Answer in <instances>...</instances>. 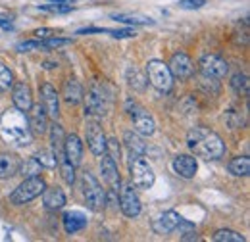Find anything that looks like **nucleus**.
Here are the masks:
<instances>
[{"instance_id":"nucleus-1","label":"nucleus","mask_w":250,"mask_h":242,"mask_svg":"<svg viewBox=\"0 0 250 242\" xmlns=\"http://www.w3.org/2000/svg\"><path fill=\"white\" fill-rule=\"evenodd\" d=\"M0 137L4 142L12 146H27L33 142V133L29 129V120L25 112L14 108H8L0 116Z\"/></svg>"},{"instance_id":"nucleus-2","label":"nucleus","mask_w":250,"mask_h":242,"mask_svg":"<svg viewBox=\"0 0 250 242\" xmlns=\"http://www.w3.org/2000/svg\"><path fill=\"white\" fill-rule=\"evenodd\" d=\"M187 146L194 156L204 160H219L225 154V144L218 133L206 127H194L187 135Z\"/></svg>"},{"instance_id":"nucleus-3","label":"nucleus","mask_w":250,"mask_h":242,"mask_svg":"<svg viewBox=\"0 0 250 242\" xmlns=\"http://www.w3.org/2000/svg\"><path fill=\"white\" fill-rule=\"evenodd\" d=\"M83 100H85V112L93 118H100L106 116L112 106V91L104 85L94 83L87 92V96H83Z\"/></svg>"},{"instance_id":"nucleus-4","label":"nucleus","mask_w":250,"mask_h":242,"mask_svg":"<svg viewBox=\"0 0 250 242\" xmlns=\"http://www.w3.org/2000/svg\"><path fill=\"white\" fill-rule=\"evenodd\" d=\"M81 192H83V198H85V204L89 206V210H93V212H102L104 210L106 192L91 171H85L81 175Z\"/></svg>"},{"instance_id":"nucleus-5","label":"nucleus","mask_w":250,"mask_h":242,"mask_svg":"<svg viewBox=\"0 0 250 242\" xmlns=\"http://www.w3.org/2000/svg\"><path fill=\"white\" fill-rule=\"evenodd\" d=\"M129 171H131L133 184L139 186V188H150L156 181V175H154L152 167L148 165V161L141 154H131Z\"/></svg>"},{"instance_id":"nucleus-6","label":"nucleus","mask_w":250,"mask_h":242,"mask_svg":"<svg viewBox=\"0 0 250 242\" xmlns=\"http://www.w3.org/2000/svg\"><path fill=\"white\" fill-rule=\"evenodd\" d=\"M146 81H150V85L160 92H169L173 87V75L167 63L160 60H150L146 63Z\"/></svg>"},{"instance_id":"nucleus-7","label":"nucleus","mask_w":250,"mask_h":242,"mask_svg":"<svg viewBox=\"0 0 250 242\" xmlns=\"http://www.w3.org/2000/svg\"><path fill=\"white\" fill-rule=\"evenodd\" d=\"M46 188V182L42 177H27V179H23V182L10 194V200H12V204H27V202H31L35 200L37 196H41L42 194V190Z\"/></svg>"},{"instance_id":"nucleus-8","label":"nucleus","mask_w":250,"mask_h":242,"mask_svg":"<svg viewBox=\"0 0 250 242\" xmlns=\"http://www.w3.org/2000/svg\"><path fill=\"white\" fill-rule=\"evenodd\" d=\"M127 112H129V116H131V120H133V125H135V131H137L139 135L150 137V135L156 131L154 118H152L145 108H141L139 104L133 102V106H131V102H127Z\"/></svg>"},{"instance_id":"nucleus-9","label":"nucleus","mask_w":250,"mask_h":242,"mask_svg":"<svg viewBox=\"0 0 250 242\" xmlns=\"http://www.w3.org/2000/svg\"><path fill=\"white\" fill-rule=\"evenodd\" d=\"M120 208L127 217H137L141 213V200L135 190L133 182H124L120 184Z\"/></svg>"},{"instance_id":"nucleus-10","label":"nucleus","mask_w":250,"mask_h":242,"mask_svg":"<svg viewBox=\"0 0 250 242\" xmlns=\"http://www.w3.org/2000/svg\"><path fill=\"white\" fill-rule=\"evenodd\" d=\"M85 133H87V144L94 156H102L106 152V135L100 127V123L96 120H87L85 125Z\"/></svg>"},{"instance_id":"nucleus-11","label":"nucleus","mask_w":250,"mask_h":242,"mask_svg":"<svg viewBox=\"0 0 250 242\" xmlns=\"http://www.w3.org/2000/svg\"><path fill=\"white\" fill-rule=\"evenodd\" d=\"M200 71L202 75H210V77H216V79H221L227 75L229 71V65L223 58H219L216 54H204L200 58Z\"/></svg>"},{"instance_id":"nucleus-12","label":"nucleus","mask_w":250,"mask_h":242,"mask_svg":"<svg viewBox=\"0 0 250 242\" xmlns=\"http://www.w3.org/2000/svg\"><path fill=\"white\" fill-rule=\"evenodd\" d=\"M167 67H169L171 75H173L175 79H179V81H185V79H188V77L194 73L192 61H190V58H188L187 54H183V52L173 54L169 63H167Z\"/></svg>"},{"instance_id":"nucleus-13","label":"nucleus","mask_w":250,"mask_h":242,"mask_svg":"<svg viewBox=\"0 0 250 242\" xmlns=\"http://www.w3.org/2000/svg\"><path fill=\"white\" fill-rule=\"evenodd\" d=\"M100 173H102V179L106 181V184L110 186V190H120V171H118V161H114L108 154H102V160H100Z\"/></svg>"},{"instance_id":"nucleus-14","label":"nucleus","mask_w":250,"mask_h":242,"mask_svg":"<svg viewBox=\"0 0 250 242\" xmlns=\"http://www.w3.org/2000/svg\"><path fill=\"white\" fill-rule=\"evenodd\" d=\"M41 100H42V108L48 114V118L58 120V116H60V98H58V92L52 85L46 83V85L41 87Z\"/></svg>"},{"instance_id":"nucleus-15","label":"nucleus","mask_w":250,"mask_h":242,"mask_svg":"<svg viewBox=\"0 0 250 242\" xmlns=\"http://www.w3.org/2000/svg\"><path fill=\"white\" fill-rule=\"evenodd\" d=\"M173 171L183 177V179H192L198 171V163H196V158L190 156V154H179L173 158Z\"/></svg>"},{"instance_id":"nucleus-16","label":"nucleus","mask_w":250,"mask_h":242,"mask_svg":"<svg viewBox=\"0 0 250 242\" xmlns=\"http://www.w3.org/2000/svg\"><path fill=\"white\" fill-rule=\"evenodd\" d=\"M29 129L33 135H44L48 131V114L44 112L42 104H33L29 108Z\"/></svg>"},{"instance_id":"nucleus-17","label":"nucleus","mask_w":250,"mask_h":242,"mask_svg":"<svg viewBox=\"0 0 250 242\" xmlns=\"http://www.w3.org/2000/svg\"><path fill=\"white\" fill-rule=\"evenodd\" d=\"M62 152H63V156L67 158L69 163H73L75 167L81 165V161H83V144H81V141H79L77 135H67V137L63 139Z\"/></svg>"},{"instance_id":"nucleus-18","label":"nucleus","mask_w":250,"mask_h":242,"mask_svg":"<svg viewBox=\"0 0 250 242\" xmlns=\"http://www.w3.org/2000/svg\"><path fill=\"white\" fill-rule=\"evenodd\" d=\"M183 217L179 215L177 212H164L156 221L152 223V229L156 235H169V233H175L179 221Z\"/></svg>"},{"instance_id":"nucleus-19","label":"nucleus","mask_w":250,"mask_h":242,"mask_svg":"<svg viewBox=\"0 0 250 242\" xmlns=\"http://www.w3.org/2000/svg\"><path fill=\"white\" fill-rule=\"evenodd\" d=\"M12 100H14V106L21 112H29V108L33 106V94L31 87L27 83H18L12 91Z\"/></svg>"},{"instance_id":"nucleus-20","label":"nucleus","mask_w":250,"mask_h":242,"mask_svg":"<svg viewBox=\"0 0 250 242\" xmlns=\"http://www.w3.org/2000/svg\"><path fill=\"white\" fill-rule=\"evenodd\" d=\"M42 204L46 210L50 212H56V210H62L65 206V194H63L62 188L58 186H52V188H44L42 190Z\"/></svg>"},{"instance_id":"nucleus-21","label":"nucleus","mask_w":250,"mask_h":242,"mask_svg":"<svg viewBox=\"0 0 250 242\" xmlns=\"http://www.w3.org/2000/svg\"><path fill=\"white\" fill-rule=\"evenodd\" d=\"M63 231L67 235H75L79 231H83L87 227V215L77 210H71V212L63 213Z\"/></svg>"},{"instance_id":"nucleus-22","label":"nucleus","mask_w":250,"mask_h":242,"mask_svg":"<svg viewBox=\"0 0 250 242\" xmlns=\"http://www.w3.org/2000/svg\"><path fill=\"white\" fill-rule=\"evenodd\" d=\"M62 96L67 104H79L83 100V96H85V91H83V87H81V83L77 79H67L63 83Z\"/></svg>"},{"instance_id":"nucleus-23","label":"nucleus","mask_w":250,"mask_h":242,"mask_svg":"<svg viewBox=\"0 0 250 242\" xmlns=\"http://www.w3.org/2000/svg\"><path fill=\"white\" fill-rule=\"evenodd\" d=\"M20 158L16 154H0V179H10L18 173Z\"/></svg>"},{"instance_id":"nucleus-24","label":"nucleus","mask_w":250,"mask_h":242,"mask_svg":"<svg viewBox=\"0 0 250 242\" xmlns=\"http://www.w3.org/2000/svg\"><path fill=\"white\" fill-rule=\"evenodd\" d=\"M229 173L235 177H247L250 173V160L247 156H237L229 161Z\"/></svg>"},{"instance_id":"nucleus-25","label":"nucleus","mask_w":250,"mask_h":242,"mask_svg":"<svg viewBox=\"0 0 250 242\" xmlns=\"http://www.w3.org/2000/svg\"><path fill=\"white\" fill-rule=\"evenodd\" d=\"M124 144L127 146V150L131 152V154L145 156V152H146V144L143 142V139L137 133H131V131H127L124 135Z\"/></svg>"},{"instance_id":"nucleus-26","label":"nucleus","mask_w":250,"mask_h":242,"mask_svg":"<svg viewBox=\"0 0 250 242\" xmlns=\"http://www.w3.org/2000/svg\"><path fill=\"white\" fill-rule=\"evenodd\" d=\"M63 139H65V135H63L62 125H60V123H54V125L50 127V144H52V154H54V156L62 154Z\"/></svg>"},{"instance_id":"nucleus-27","label":"nucleus","mask_w":250,"mask_h":242,"mask_svg":"<svg viewBox=\"0 0 250 242\" xmlns=\"http://www.w3.org/2000/svg\"><path fill=\"white\" fill-rule=\"evenodd\" d=\"M56 161H58V165H60L62 179L67 182V184H73V182H75V165L67 161V158L63 156V152L56 156Z\"/></svg>"},{"instance_id":"nucleus-28","label":"nucleus","mask_w":250,"mask_h":242,"mask_svg":"<svg viewBox=\"0 0 250 242\" xmlns=\"http://www.w3.org/2000/svg\"><path fill=\"white\" fill-rule=\"evenodd\" d=\"M41 169H42V165L35 160V156L33 158H27L25 161H20V167H18V173H21L25 179L27 177H37L39 173H41Z\"/></svg>"},{"instance_id":"nucleus-29","label":"nucleus","mask_w":250,"mask_h":242,"mask_svg":"<svg viewBox=\"0 0 250 242\" xmlns=\"http://www.w3.org/2000/svg\"><path fill=\"white\" fill-rule=\"evenodd\" d=\"M127 81H129V85H131L135 91H145V87H146V77H145L137 67H129V71H127Z\"/></svg>"},{"instance_id":"nucleus-30","label":"nucleus","mask_w":250,"mask_h":242,"mask_svg":"<svg viewBox=\"0 0 250 242\" xmlns=\"http://www.w3.org/2000/svg\"><path fill=\"white\" fill-rule=\"evenodd\" d=\"M212 241L216 242H245L247 239L243 235H239L237 231H229V229H219L214 233Z\"/></svg>"},{"instance_id":"nucleus-31","label":"nucleus","mask_w":250,"mask_h":242,"mask_svg":"<svg viewBox=\"0 0 250 242\" xmlns=\"http://www.w3.org/2000/svg\"><path fill=\"white\" fill-rule=\"evenodd\" d=\"M231 87H233V91L237 92V94L247 96V94H249V91H250L249 77H247L245 73H235V75L231 77Z\"/></svg>"},{"instance_id":"nucleus-32","label":"nucleus","mask_w":250,"mask_h":242,"mask_svg":"<svg viewBox=\"0 0 250 242\" xmlns=\"http://www.w3.org/2000/svg\"><path fill=\"white\" fill-rule=\"evenodd\" d=\"M12 85H14V75H12V71H10L4 63H0V92L10 91Z\"/></svg>"},{"instance_id":"nucleus-33","label":"nucleus","mask_w":250,"mask_h":242,"mask_svg":"<svg viewBox=\"0 0 250 242\" xmlns=\"http://www.w3.org/2000/svg\"><path fill=\"white\" fill-rule=\"evenodd\" d=\"M35 160L42 165V167H48V169H52V167H56L58 165V161H56V156L52 154V152H39V154H35Z\"/></svg>"},{"instance_id":"nucleus-34","label":"nucleus","mask_w":250,"mask_h":242,"mask_svg":"<svg viewBox=\"0 0 250 242\" xmlns=\"http://www.w3.org/2000/svg\"><path fill=\"white\" fill-rule=\"evenodd\" d=\"M116 21L122 23H131V25H152V20H143V18H131V16H114Z\"/></svg>"},{"instance_id":"nucleus-35","label":"nucleus","mask_w":250,"mask_h":242,"mask_svg":"<svg viewBox=\"0 0 250 242\" xmlns=\"http://www.w3.org/2000/svg\"><path fill=\"white\" fill-rule=\"evenodd\" d=\"M104 154H108L114 161H120V142H118V139L106 141V152Z\"/></svg>"},{"instance_id":"nucleus-36","label":"nucleus","mask_w":250,"mask_h":242,"mask_svg":"<svg viewBox=\"0 0 250 242\" xmlns=\"http://www.w3.org/2000/svg\"><path fill=\"white\" fill-rule=\"evenodd\" d=\"M41 42H42V48H60V46L69 44L71 40H69V39H58V37L54 35V37H48V39H44V40H41Z\"/></svg>"},{"instance_id":"nucleus-37","label":"nucleus","mask_w":250,"mask_h":242,"mask_svg":"<svg viewBox=\"0 0 250 242\" xmlns=\"http://www.w3.org/2000/svg\"><path fill=\"white\" fill-rule=\"evenodd\" d=\"M39 48H42L41 39L39 40H23L18 44V52H31V50H39Z\"/></svg>"},{"instance_id":"nucleus-38","label":"nucleus","mask_w":250,"mask_h":242,"mask_svg":"<svg viewBox=\"0 0 250 242\" xmlns=\"http://www.w3.org/2000/svg\"><path fill=\"white\" fill-rule=\"evenodd\" d=\"M41 10H46V12H52V14H65V12H71V6L69 4H46V6H41Z\"/></svg>"},{"instance_id":"nucleus-39","label":"nucleus","mask_w":250,"mask_h":242,"mask_svg":"<svg viewBox=\"0 0 250 242\" xmlns=\"http://www.w3.org/2000/svg\"><path fill=\"white\" fill-rule=\"evenodd\" d=\"M206 4V0H179V8L183 10H198Z\"/></svg>"},{"instance_id":"nucleus-40","label":"nucleus","mask_w":250,"mask_h":242,"mask_svg":"<svg viewBox=\"0 0 250 242\" xmlns=\"http://www.w3.org/2000/svg\"><path fill=\"white\" fill-rule=\"evenodd\" d=\"M108 33H110L114 39H131V37H135V35H137L135 29H116V31L108 29Z\"/></svg>"},{"instance_id":"nucleus-41","label":"nucleus","mask_w":250,"mask_h":242,"mask_svg":"<svg viewBox=\"0 0 250 242\" xmlns=\"http://www.w3.org/2000/svg\"><path fill=\"white\" fill-rule=\"evenodd\" d=\"M37 39H48V37H54L56 35V31L54 29H46V27H42V29H37L33 33Z\"/></svg>"},{"instance_id":"nucleus-42","label":"nucleus","mask_w":250,"mask_h":242,"mask_svg":"<svg viewBox=\"0 0 250 242\" xmlns=\"http://www.w3.org/2000/svg\"><path fill=\"white\" fill-rule=\"evenodd\" d=\"M91 33H108V29H102V27H85V29L77 31V35H91Z\"/></svg>"},{"instance_id":"nucleus-43","label":"nucleus","mask_w":250,"mask_h":242,"mask_svg":"<svg viewBox=\"0 0 250 242\" xmlns=\"http://www.w3.org/2000/svg\"><path fill=\"white\" fill-rule=\"evenodd\" d=\"M0 27H2L4 31H12V29H14V25H12V20H8V18L0 16Z\"/></svg>"},{"instance_id":"nucleus-44","label":"nucleus","mask_w":250,"mask_h":242,"mask_svg":"<svg viewBox=\"0 0 250 242\" xmlns=\"http://www.w3.org/2000/svg\"><path fill=\"white\" fill-rule=\"evenodd\" d=\"M48 2H56V4H67L69 0H48Z\"/></svg>"}]
</instances>
